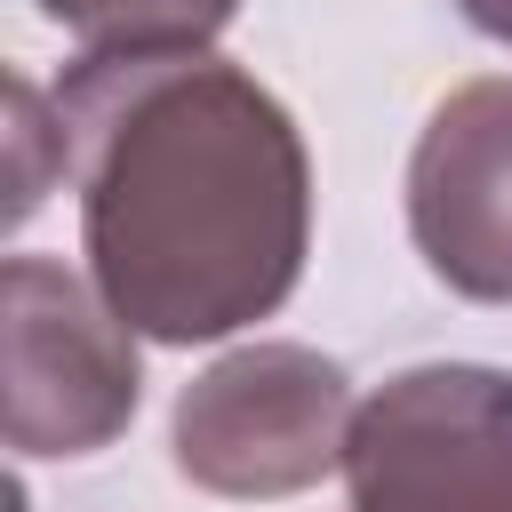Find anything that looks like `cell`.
<instances>
[{
    "instance_id": "6da1fadb",
    "label": "cell",
    "mask_w": 512,
    "mask_h": 512,
    "mask_svg": "<svg viewBox=\"0 0 512 512\" xmlns=\"http://www.w3.org/2000/svg\"><path fill=\"white\" fill-rule=\"evenodd\" d=\"M88 280L152 344L272 320L312 248V160L232 56H80L56 88Z\"/></svg>"
},
{
    "instance_id": "7a4b0ae2",
    "label": "cell",
    "mask_w": 512,
    "mask_h": 512,
    "mask_svg": "<svg viewBox=\"0 0 512 512\" xmlns=\"http://www.w3.org/2000/svg\"><path fill=\"white\" fill-rule=\"evenodd\" d=\"M352 376L312 344H240L176 392V472L232 504L304 496L344 464Z\"/></svg>"
},
{
    "instance_id": "3957f363",
    "label": "cell",
    "mask_w": 512,
    "mask_h": 512,
    "mask_svg": "<svg viewBox=\"0 0 512 512\" xmlns=\"http://www.w3.org/2000/svg\"><path fill=\"white\" fill-rule=\"evenodd\" d=\"M0 384H8V448L16 456H96L128 432L144 400L136 328L112 296L56 256L0 264Z\"/></svg>"
},
{
    "instance_id": "277c9868",
    "label": "cell",
    "mask_w": 512,
    "mask_h": 512,
    "mask_svg": "<svg viewBox=\"0 0 512 512\" xmlns=\"http://www.w3.org/2000/svg\"><path fill=\"white\" fill-rule=\"evenodd\" d=\"M352 512H512V368L424 360L376 384L344 440Z\"/></svg>"
},
{
    "instance_id": "5b68a950",
    "label": "cell",
    "mask_w": 512,
    "mask_h": 512,
    "mask_svg": "<svg viewBox=\"0 0 512 512\" xmlns=\"http://www.w3.org/2000/svg\"><path fill=\"white\" fill-rule=\"evenodd\" d=\"M416 256L472 304H512V80H464L408 152Z\"/></svg>"
},
{
    "instance_id": "8992f818",
    "label": "cell",
    "mask_w": 512,
    "mask_h": 512,
    "mask_svg": "<svg viewBox=\"0 0 512 512\" xmlns=\"http://www.w3.org/2000/svg\"><path fill=\"white\" fill-rule=\"evenodd\" d=\"M32 8L64 24L88 56H184L240 16V0H32Z\"/></svg>"
},
{
    "instance_id": "52a82bcc",
    "label": "cell",
    "mask_w": 512,
    "mask_h": 512,
    "mask_svg": "<svg viewBox=\"0 0 512 512\" xmlns=\"http://www.w3.org/2000/svg\"><path fill=\"white\" fill-rule=\"evenodd\" d=\"M8 104H16V128H8V144H16V184H8V224H24L32 208H40V192H48V176H40V144H64V120L48 128V112H40V88L32 80H8Z\"/></svg>"
},
{
    "instance_id": "ba28073f",
    "label": "cell",
    "mask_w": 512,
    "mask_h": 512,
    "mask_svg": "<svg viewBox=\"0 0 512 512\" xmlns=\"http://www.w3.org/2000/svg\"><path fill=\"white\" fill-rule=\"evenodd\" d=\"M456 8H464V24H472V32H488V40H504V48H512V0H456Z\"/></svg>"
}]
</instances>
